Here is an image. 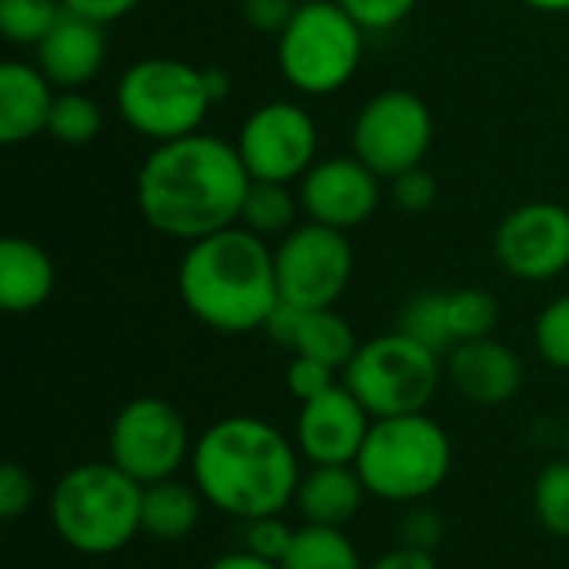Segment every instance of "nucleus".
I'll list each match as a JSON object with an SVG mask.
<instances>
[{"label":"nucleus","instance_id":"f257e3e1","mask_svg":"<svg viewBox=\"0 0 569 569\" xmlns=\"http://www.w3.org/2000/svg\"><path fill=\"white\" fill-rule=\"evenodd\" d=\"M250 183L237 143L190 133L147 153L137 173V207L157 233L193 243L240 223Z\"/></svg>","mask_w":569,"mask_h":569},{"label":"nucleus","instance_id":"f03ea898","mask_svg":"<svg viewBox=\"0 0 569 569\" xmlns=\"http://www.w3.org/2000/svg\"><path fill=\"white\" fill-rule=\"evenodd\" d=\"M190 477L213 510L247 523L283 513L297 500L303 470L300 450L283 430L240 413L197 437Z\"/></svg>","mask_w":569,"mask_h":569},{"label":"nucleus","instance_id":"7ed1b4c3","mask_svg":"<svg viewBox=\"0 0 569 569\" xmlns=\"http://www.w3.org/2000/svg\"><path fill=\"white\" fill-rule=\"evenodd\" d=\"M183 307L210 330H263L280 307L277 263L267 240L243 223L193 240L177 270Z\"/></svg>","mask_w":569,"mask_h":569},{"label":"nucleus","instance_id":"20e7f679","mask_svg":"<svg viewBox=\"0 0 569 569\" xmlns=\"http://www.w3.org/2000/svg\"><path fill=\"white\" fill-rule=\"evenodd\" d=\"M143 487L120 467H70L50 493V523L57 537L80 557H113L140 537Z\"/></svg>","mask_w":569,"mask_h":569},{"label":"nucleus","instance_id":"39448f33","mask_svg":"<svg viewBox=\"0 0 569 569\" xmlns=\"http://www.w3.org/2000/svg\"><path fill=\"white\" fill-rule=\"evenodd\" d=\"M353 467L370 497L413 507L447 483L453 470V440L427 410L383 417L373 420Z\"/></svg>","mask_w":569,"mask_h":569},{"label":"nucleus","instance_id":"423d86ee","mask_svg":"<svg viewBox=\"0 0 569 569\" xmlns=\"http://www.w3.org/2000/svg\"><path fill=\"white\" fill-rule=\"evenodd\" d=\"M210 107L217 103L207 70L177 57H143L117 83V113L153 143L200 133Z\"/></svg>","mask_w":569,"mask_h":569},{"label":"nucleus","instance_id":"0eeeda50","mask_svg":"<svg viewBox=\"0 0 569 569\" xmlns=\"http://www.w3.org/2000/svg\"><path fill=\"white\" fill-rule=\"evenodd\" d=\"M363 27L337 0L300 3L287 30L277 37V63L283 80L307 97L343 90L363 60Z\"/></svg>","mask_w":569,"mask_h":569},{"label":"nucleus","instance_id":"6e6552de","mask_svg":"<svg viewBox=\"0 0 569 569\" xmlns=\"http://www.w3.org/2000/svg\"><path fill=\"white\" fill-rule=\"evenodd\" d=\"M440 380L443 357L400 330L360 343L343 370V387L367 407L373 420L423 413L437 397Z\"/></svg>","mask_w":569,"mask_h":569},{"label":"nucleus","instance_id":"1a4fd4ad","mask_svg":"<svg viewBox=\"0 0 569 569\" xmlns=\"http://www.w3.org/2000/svg\"><path fill=\"white\" fill-rule=\"evenodd\" d=\"M193 437L183 413L160 397H137L120 407L110 423L107 450L110 463L120 467L140 487L173 480L193 457Z\"/></svg>","mask_w":569,"mask_h":569},{"label":"nucleus","instance_id":"9d476101","mask_svg":"<svg viewBox=\"0 0 569 569\" xmlns=\"http://www.w3.org/2000/svg\"><path fill=\"white\" fill-rule=\"evenodd\" d=\"M433 147V113L413 90H380L370 97L353 123V157L380 180H393L423 167Z\"/></svg>","mask_w":569,"mask_h":569},{"label":"nucleus","instance_id":"9b49d317","mask_svg":"<svg viewBox=\"0 0 569 569\" xmlns=\"http://www.w3.org/2000/svg\"><path fill=\"white\" fill-rule=\"evenodd\" d=\"M280 303L300 310L337 307L353 280V247L343 230L323 223L293 227L273 250Z\"/></svg>","mask_w":569,"mask_h":569},{"label":"nucleus","instance_id":"f8f14e48","mask_svg":"<svg viewBox=\"0 0 569 569\" xmlns=\"http://www.w3.org/2000/svg\"><path fill=\"white\" fill-rule=\"evenodd\" d=\"M317 147L320 133L313 117L290 100H270L257 107L237 133L240 160L253 180H303V173L317 163Z\"/></svg>","mask_w":569,"mask_h":569},{"label":"nucleus","instance_id":"ddd939ff","mask_svg":"<svg viewBox=\"0 0 569 569\" xmlns=\"http://www.w3.org/2000/svg\"><path fill=\"white\" fill-rule=\"evenodd\" d=\"M497 263L527 283H543L569 270V210L533 200L510 210L493 233Z\"/></svg>","mask_w":569,"mask_h":569},{"label":"nucleus","instance_id":"4468645a","mask_svg":"<svg viewBox=\"0 0 569 569\" xmlns=\"http://www.w3.org/2000/svg\"><path fill=\"white\" fill-rule=\"evenodd\" d=\"M380 200V177L357 157H323L300 180V207L307 220L343 233L367 223Z\"/></svg>","mask_w":569,"mask_h":569},{"label":"nucleus","instance_id":"2eb2a0df","mask_svg":"<svg viewBox=\"0 0 569 569\" xmlns=\"http://www.w3.org/2000/svg\"><path fill=\"white\" fill-rule=\"evenodd\" d=\"M373 427L367 407L337 383L317 400L300 403L293 443L307 463H357L363 440Z\"/></svg>","mask_w":569,"mask_h":569},{"label":"nucleus","instance_id":"dca6fc26","mask_svg":"<svg viewBox=\"0 0 569 569\" xmlns=\"http://www.w3.org/2000/svg\"><path fill=\"white\" fill-rule=\"evenodd\" d=\"M443 373L460 397L480 407H500L513 400L523 387V360L517 357V350L493 337L453 347L443 360Z\"/></svg>","mask_w":569,"mask_h":569},{"label":"nucleus","instance_id":"f3484780","mask_svg":"<svg viewBox=\"0 0 569 569\" xmlns=\"http://www.w3.org/2000/svg\"><path fill=\"white\" fill-rule=\"evenodd\" d=\"M107 60L103 23L63 7L60 20L37 43V67L57 90H83Z\"/></svg>","mask_w":569,"mask_h":569},{"label":"nucleus","instance_id":"a211bd4d","mask_svg":"<svg viewBox=\"0 0 569 569\" xmlns=\"http://www.w3.org/2000/svg\"><path fill=\"white\" fill-rule=\"evenodd\" d=\"M263 330L293 357H310L333 370H347V363L360 350L353 327L333 307L300 310V307L280 303Z\"/></svg>","mask_w":569,"mask_h":569},{"label":"nucleus","instance_id":"6ab92c4d","mask_svg":"<svg viewBox=\"0 0 569 569\" xmlns=\"http://www.w3.org/2000/svg\"><path fill=\"white\" fill-rule=\"evenodd\" d=\"M57 87L40 67L7 60L0 67V143L17 147L47 133Z\"/></svg>","mask_w":569,"mask_h":569},{"label":"nucleus","instance_id":"aec40b11","mask_svg":"<svg viewBox=\"0 0 569 569\" xmlns=\"http://www.w3.org/2000/svg\"><path fill=\"white\" fill-rule=\"evenodd\" d=\"M367 483L360 480L353 463H310L297 487V510L310 527H337L343 530L363 507Z\"/></svg>","mask_w":569,"mask_h":569},{"label":"nucleus","instance_id":"412c9836","mask_svg":"<svg viewBox=\"0 0 569 569\" xmlns=\"http://www.w3.org/2000/svg\"><path fill=\"white\" fill-rule=\"evenodd\" d=\"M53 287V257L37 240L7 237L0 243V307L7 313H33L50 300Z\"/></svg>","mask_w":569,"mask_h":569},{"label":"nucleus","instance_id":"4be33fe9","mask_svg":"<svg viewBox=\"0 0 569 569\" xmlns=\"http://www.w3.org/2000/svg\"><path fill=\"white\" fill-rule=\"evenodd\" d=\"M203 503L207 500L197 490V483H183L177 477L150 483L143 487V497H140V533L160 543L187 540L200 527Z\"/></svg>","mask_w":569,"mask_h":569},{"label":"nucleus","instance_id":"5701e85b","mask_svg":"<svg viewBox=\"0 0 569 569\" xmlns=\"http://www.w3.org/2000/svg\"><path fill=\"white\" fill-rule=\"evenodd\" d=\"M283 569H367L353 540L337 527L303 523L283 557Z\"/></svg>","mask_w":569,"mask_h":569},{"label":"nucleus","instance_id":"b1692460","mask_svg":"<svg viewBox=\"0 0 569 569\" xmlns=\"http://www.w3.org/2000/svg\"><path fill=\"white\" fill-rule=\"evenodd\" d=\"M300 193L290 190V183H273V180H253L240 210V223L253 233L267 237H287L297 227L300 213Z\"/></svg>","mask_w":569,"mask_h":569},{"label":"nucleus","instance_id":"393cba45","mask_svg":"<svg viewBox=\"0 0 569 569\" xmlns=\"http://www.w3.org/2000/svg\"><path fill=\"white\" fill-rule=\"evenodd\" d=\"M100 130H103V110L93 97H87L83 90H57L50 123H47V133L57 143L83 147V143H93Z\"/></svg>","mask_w":569,"mask_h":569},{"label":"nucleus","instance_id":"a878e982","mask_svg":"<svg viewBox=\"0 0 569 569\" xmlns=\"http://www.w3.org/2000/svg\"><path fill=\"white\" fill-rule=\"evenodd\" d=\"M397 330L420 340L433 353L447 357L453 350V333H450V320H447V290H427V293H417L413 300H407V307L400 310Z\"/></svg>","mask_w":569,"mask_h":569},{"label":"nucleus","instance_id":"bb28decb","mask_svg":"<svg viewBox=\"0 0 569 569\" xmlns=\"http://www.w3.org/2000/svg\"><path fill=\"white\" fill-rule=\"evenodd\" d=\"M447 320H450L453 347H460L467 340L493 337V330L500 323V303L493 300V293L477 290V287L447 290Z\"/></svg>","mask_w":569,"mask_h":569},{"label":"nucleus","instance_id":"cd10ccee","mask_svg":"<svg viewBox=\"0 0 569 569\" xmlns=\"http://www.w3.org/2000/svg\"><path fill=\"white\" fill-rule=\"evenodd\" d=\"M60 13H63L60 0H0V33L10 43L37 47L60 20Z\"/></svg>","mask_w":569,"mask_h":569},{"label":"nucleus","instance_id":"c85d7f7f","mask_svg":"<svg viewBox=\"0 0 569 569\" xmlns=\"http://www.w3.org/2000/svg\"><path fill=\"white\" fill-rule=\"evenodd\" d=\"M533 510L547 533L569 540V457L540 470L533 483Z\"/></svg>","mask_w":569,"mask_h":569},{"label":"nucleus","instance_id":"c756f323","mask_svg":"<svg viewBox=\"0 0 569 569\" xmlns=\"http://www.w3.org/2000/svg\"><path fill=\"white\" fill-rule=\"evenodd\" d=\"M533 340L540 357L553 367V370H569V293L550 300L533 327Z\"/></svg>","mask_w":569,"mask_h":569},{"label":"nucleus","instance_id":"7c9ffc66","mask_svg":"<svg viewBox=\"0 0 569 569\" xmlns=\"http://www.w3.org/2000/svg\"><path fill=\"white\" fill-rule=\"evenodd\" d=\"M293 527L283 520V513L277 517H260V520H247L243 523V550L263 557V560H273V563H283L290 543H293Z\"/></svg>","mask_w":569,"mask_h":569},{"label":"nucleus","instance_id":"2f4dec72","mask_svg":"<svg viewBox=\"0 0 569 569\" xmlns=\"http://www.w3.org/2000/svg\"><path fill=\"white\" fill-rule=\"evenodd\" d=\"M337 373H340V370H333V367H327V363H320V360L293 357V360L287 363V390H290L300 403H307V400H317L320 393L333 390V387H337Z\"/></svg>","mask_w":569,"mask_h":569},{"label":"nucleus","instance_id":"473e14b6","mask_svg":"<svg viewBox=\"0 0 569 569\" xmlns=\"http://www.w3.org/2000/svg\"><path fill=\"white\" fill-rule=\"evenodd\" d=\"M363 30H390L403 23L420 0H337Z\"/></svg>","mask_w":569,"mask_h":569},{"label":"nucleus","instance_id":"72a5a7b5","mask_svg":"<svg viewBox=\"0 0 569 569\" xmlns=\"http://www.w3.org/2000/svg\"><path fill=\"white\" fill-rule=\"evenodd\" d=\"M390 197L403 213H427L437 203V177L423 167H413L390 180Z\"/></svg>","mask_w":569,"mask_h":569},{"label":"nucleus","instance_id":"f704fd0d","mask_svg":"<svg viewBox=\"0 0 569 569\" xmlns=\"http://www.w3.org/2000/svg\"><path fill=\"white\" fill-rule=\"evenodd\" d=\"M33 500H37L33 477L20 463H13V460L3 463V470H0V517L7 523H13V520H20L33 507Z\"/></svg>","mask_w":569,"mask_h":569},{"label":"nucleus","instance_id":"c9c22d12","mask_svg":"<svg viewBox=\"0 0 569 569\" xmlns=\"http://www.w3.org/2000/svg\"><path fill=\"white\" fill-rule=\"evenodd\" d=\"M400 540H403V547L433 553L443 540V517L423 503H413V510L407 513V520L400 527Z\"/></svg>","mask_w":569,"mask_h":569},{"label":"nucleus","instance_id":"e433bc0d","mask_svg":"<svg viewBox=\"0 0 569 569\" xmlns=\"http://www.w3.org/2000/svg\"><path fill=\"white\" fill-rule=\"evenodd\" d=\"M300 0H243L240 13L243 20L257 30V33H283L287 23L293 20Z\"/></svg>","mask_w":569,"mask_h":569},{"label":"nucleus","instance_id":"4c0bfd02","mask_svg":"<svg viewBox=\"0 0 569 569\" xmlns=\"http://www.w3.org/2000/svg\"><path fill=\"white\" fill-rule=\"evenodd\" d=\"M67 10H73V13H80V17H90V20H97V23H113V20H120V17H127V13H133L140 3H147V0H60Z\"/></svg>","mask_w":569,"mask_h":569},{"label":"nucleus","instance_id":"58836bf2","mask_svg":"<svg viewBox=\"0 0 569 569\" xmlns=\"http://www.w3.org/2000/svg\"><path fill=\"white\" fill-rule=\"evenodd\" d=\"M367 569H440V563H437L433 553H427V550L397 547V550L383 553L380 560H373Z\"/></svg>","mask_w":569,"mask_h":569},{"label":"nucleus","instance_id":"ea45409f","mask_svg":"<svg viewBox=\"0 0 569 569\" xmlns=\"http://www.w3.org/2000/svg\"><path fill=\"white\" fill-rule=\"evenodd\" d=\"M207 569H283L280 563H273V560H263V557H257V553H250V550H237V553H223V557H217L213 563Z\"/></svg>","mask_w":569,"mask_h":569},{"label":"nucleus","instance_id":"a19ab883","mask_svg":"<svg viewBox=\"0 0 569 569\" xmlns=\"http://www.w3.org/2000/svg\"><path fill=\"white\" fill-rule=\"evenodd\" d=\"M207 80H210V93H213V103H220L227 93H230V77L223 70H207Z\"/></svg>","mask_w":569,"mask_h":569},{"label":"nucleus","instance_id":"79ce46f5","mask_svg":"<svg viewBox=\"0 0 569 569\" xmlns=\"http://www.w3.org/2000/svg\"><path fill=\"white\" fill-rule=\"evenodd\" d=\"M520 3H527L540 13H569V0H520Z\"/></svg>","mask_w":569,"mask_h":569},{"label":"nucleus","instance_id":"37998d69","mask_svg":"<svg viewBox=\"0 0 569 569\" xmlns=\"http://www.w3.org/2000/svg\"><path fill=\"white\" fill-rule=\"evenodd\" d=\"M567 450H569V413H567Z\"/></svg>","mask_w":569,"mask_h":569},{"label":"nucleus","instance_id":"c03bdc74","mask_svg":"<svg viewBox=\"0 0 569 569\" xmlns=\"http://www.w3.org/2000/svg\"><path fill=\"white\" fill-rule=\"evenodd\" d=\"M300 3H310V0H300Z\"/></svg>","mask_w":569,"mask_h":569}]
</instances>
